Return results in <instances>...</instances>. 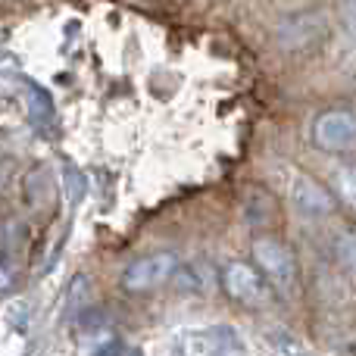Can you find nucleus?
<instances>
[{
	"instance_id": "1",
	"label": "nucleus",
	"mask_w": 356,
	"mask_h": 356,
	"mask_svg": "<svg viewBox=\"0 0 356 356\" xmlns=\"http://www.w3.org/2000/svg\"><path fill=\"white\" fill-rule=\"evenodd\" d=\"M253 263H257L259 272L269 278L272 288H278L282 294L294 291V282H297L294 253H291L278 238H272V234H259V238L253 241Z\"/></svg>"
},
{
	"instance_id": "2",
	"label": "nucleus",
	"mask_w": 356,
	"mask_h": 356,
	"mask_svg": "<svg viewBox=\"0 0 356 356\" xmlns=\"http://www.w3.org/2000/svg\"><path fill=\"white\" fill-rule=\"evenodd\" d=\"M178 272V257L169 250L160 253H147V257H138L135 263L125 266L122 272V288L131 294H144V291H154L160 284H166L169 278H175Z\"/></svg>"
},
{
	"instance_id": "12",
	"label": "nucleus",
	"mask_w": 356,
	"mask_h": 356,
	"mask_svg": "<svg viewBox=\"0 0 356 356\" xmlns=\"http://www.w3.org/2000/svg\"><path fill=\"white\" fill-rule=\"evenodd\" d=\"M341 19H344V29L356 38V0H341Z\"/></svg>"
},
{
	"instance_id": "11",
	"label": "nucleus",
	"mask_w": 356,
	"mask_h": 356,
	"mask_svg": "<svg viewBox=\"0 0 356 356\" xmlns=\"http://www.w3.org/2000/svg\"><path fill=\"white\" fill-rule=\"evenodd\" d=\"M97 356H141V350L125 344V341H106V344L97 350Z\"/></svg>"
},
{
	"instance_id": "3",
	"label": "nucleus",
	"mask_w": 356,
	"mask_h": 356,
	"mask_svg": "<svg viewBox=\"0 0 356 356\" xmlns=\"http://www.w3.org/2000/svg\"><path fill=\"white\" fill-rule=\"evenodd\" d=\"M313 141L325 154H350L356 150V113L325 110L313 122Z\"/></svg>"
},
{
	"instance_id": "8",
	"label": "nucleus",
	"mask_w": 356,
	"mask_h": 356,
	"mask_svg": "<svg viewBox=\"0 0 356 356\" xmlns=\"http://www.w3.org/2000/svg\"><path fill=\"white\" fill-rule=\"evenodd\" d=\"M25 100H29V116H31V122L38 125L41 131H47V129H54V104H50V97H47V91H41L38 85H29V91H25Z\"/></svg>"
},
{
	"instance_id": "10",
	"label": "nucleus",
	"mask_w": 356,
	"mask_h": 356,
	"mask_svg": "<svg viewBox=\"0 0 356 356\" xmlns=\"http://www.w3.org/2000/svg\"><path fill=\"white\" fill-rule=\"evenodd\" d=\"M338 191L344 194V200L356 209V169H347V172L338 175Z\"/></svg>"
},
{
	"instance_id": "5",
	"label": "nucleus",
	"mask_w": 356,
	"mask_h": 356,
	"mask_svg": "<svg viewBox=\"0 0 356 356\" xmlns=\"http://www.w3.org/2000/svg\"><path fill=\"white\" fill-rule=\"evenodd\" d=\"M178 356H234L238 353V338L232 328H194L181 332L175 341Z\"/></svg>"
},
{
	"instance_id": "6",
	"label": "nucleus",
	"mask_w": 356,
	"mask_h": 356,
	"mask_svg": "<svg viewBox=\"0 0 356 356\" xmlns=\"http://www.w3.org/2000/svg\"><path fill=\"white\" fill-rule=\"evenodd\" d=\"M288 194H291L294 209L303 216V219H325V216L334 213L332 191H325L313 175H307V172H294V175H291Z\"/></svg>"
},
{
	"instance_id": "7",
	"label": "nucleus",
	"mask_w": 356,
	"mask_h": 356,
	"mask_svg": "<svg viewBox=\"0 0 356 356\" xmlns=\"http://www.w3.org/2000/svg\"><path fill=\"white\" fill-rule=\"evenodd\" d=\"M244 219H247V225H253V228L269 225V222L275 219V197H269L263 188H247Z\"/></svg>"
},
{
	"instance_id": "9",
	"label": "nucleus",
	"mask_w": 356,
	"mask_h": 356,
	"mask_svg": "<svg viewBox=\"0 0 356 356\" xmlns=\"http://www.w3.org/2000/svg\"><path fill=\"white\" fill-rule=\"evenodd\" d=\"M334 259H338L344 269L356 272V232H344L334 241Z\"/></svg>"
},
{
	"instance_id": "4",
	"label": "nucleus",
	"mask_w": 356,
	"mask_h": 356,
	"mask_svg": "<svg viewBox=\"0 0 356 356\" xmlns=\"http://www.w3.org/2000/svg\"><path fill=\"white\" fill-rule=\"evenodd\" d=\"M266 282H269V278L259 272L257 263L247 266V263H241V259H234V263H228L225 272H222V288H225V294L232 297V300L244 303V307H259V303L269 297Z\"/></svg>"
}]
</instances>
